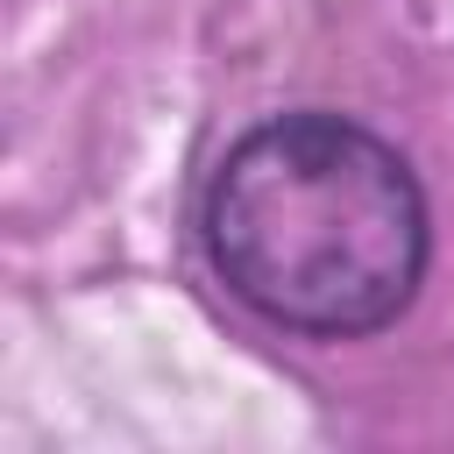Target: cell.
<instances>
[{"label": "cell", "instance_id": "cell-1", "mask_svg": "<svg viewBox=\"0 0 454 454\" xmlns=\"http://www.w3.org/2000/svg\"><path fill=\"white\" fill-rule=\"evenodd\" d=\"M199 241L255 319L305 340H362L411 312L433 213L376 128L305 106L255 121L213 163Z\"/></svg>", "mask_w": 454, "mask_h": 454}]
</instances>
